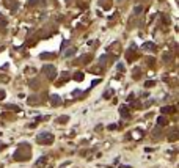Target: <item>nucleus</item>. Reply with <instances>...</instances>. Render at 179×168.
I'll return each mask as SVG.
<instances>
[{"mask_svg": "<svg viewBox=\"0 0 179 168\" xmlns=\"http://www.w3.org/2000/svg\"><path fill=\"white\" fill-rule=\"evenodd\" d=\"M44 162H46V159H44V157H42V159H39V160H38V165H42V163H44Z\"/></svg>", "mask_w": 179, "mask_h": 168, "instance_id": "4", "label": "nucleus"}, {"mask_svg": "<svg viewBox=\"0 0 179 168\" xmlns=\"http://www.w3.org/2000/svg\"><path fill=\"white\" fill-rule=\"evenodd\" d=\"M53 137L50 134H41V135H38V142L39 143H44V145H49V143H52Z\"/></svg>", "mask_w": 179, "mask_h": 168, "instance_id": "1", "label": "nucleus"}, {"mask_svg": "<svg viewBox=\"0 0 179 168\" xmlns=\"http://www.w3.org/2000/svg\"><path fill=\"white\" fill-rule=\"evenodd\" d=\"M2 97H5V93H2V91H0V99H2Z\"/></svg>", "mask_w": 179, "mask_h": 168, "instance_id": "5", "label": "nucleus"}, {"mask_svg": "<svg viewBox=\"0 0 179 168\" xmlns=\"http://www.w3.org/2000/svg\"><path fill=\"white\" fill-rule=\"evenodd\" d=\"M75 79H77V80H82V79H83V74H82V72H77V74H75Z\"/></svg>", "mask_w": 179, "mask_h": 168, "instance_id": "2", "label": "nucleus"}, {"mask_svg": "<svg viewBox=\"0 0 179 168\" xmlns=\"http://www.w3.org/2000/svg\"><path fill=\"white\" fill-rule=\"evenodd\" d=\"M121 113H123V116H129V115H127V110L124 107H121Z\"/></svg>", "mask_w": 179, "mask_h": 168, "instance_id": "3", "label": "nucleus"}]
</instances>
